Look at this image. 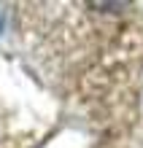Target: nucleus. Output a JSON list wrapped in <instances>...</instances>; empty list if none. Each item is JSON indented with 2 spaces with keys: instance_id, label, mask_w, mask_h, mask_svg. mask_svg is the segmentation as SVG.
<instances>
[{
  "instance_id": "obj_1",
  "label": "nucleus",
  "mask_w": 143,
  "mask_h": 148,
  "mask_svg": "<svg viewBox=\"0 0 143 148\" xmlns=\"http://www.w3.org/2000/svg\"><path fill=\"white\" fill-rule=\"evenodd\" d=\"M3 24H6V14H3V8H0V32H3Z\"/></svg>"
}]
</instances>
